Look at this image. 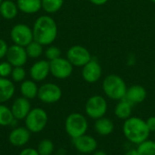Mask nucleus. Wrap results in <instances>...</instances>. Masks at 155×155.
Listing matches in <instances>:
<instances>
[{"label": "nucleus", "instance_id": "obj_15", "mask_svg": "<svg viewBox=\"0 0 155 155\" xmlns=\"http://www.w3.org/2000/svg\"><path fill=\"white\" fill-rule=\"evenodd\" d=\"M11 111L15 120H25L31 111V104L28 99L23 96L18 97L12 104Z\"/></svg>", "mask_w": 155, "mask_h": 155}, {"label": "nucleus", "instance_id": "obj_5", "mask_svg": "<svg viewBox=\"0 0 155 155\" xmlns=\"http://www.w3.org/2000/svg\"><path fill=\"white\" fill-rule=\"evenodd\" d=\"M48 122L47 113L42 108L32 109L25 118V127L34 134L42 132Z\"/></svg>", "mask_w": 155, "mask_h": 155}, {"label": "nucleus", "instance_id": "obj_33", "mask_svg": "<svg viewBox=\"0 0 155 155\" xmlns=\"http://www.w3.org/2000/svg\"><path fill=\"white\" fill-rule=\"evenodd\" d=\"M146 124L151 133H155V116H150L146 120Z\"/></svg>", "mask_w": 155, "mask_h": 155}, {"label": "nucleus", "instance_id": "obj_25", "mask_svg": "<svg viewBox=\"0 0 155 155\" xmlns=\"http://www.w3.org/2000/svg\"><path fill=\"white\" fill-rule=\"evenodd\" d=\"M64 5V0H42V8L48 14L59 11Z\"/></svg>", "mask_w": 155, "mask_h": 155}, {"label": "nucleus", "instance_id": "obj_9", "mask_svg": "<svg viewBox=\"0 0 155 155\" xmlns=\"http://www.w3.org/2000/svg\"><path fill=\"white\" fill-rule=\"evenodd\" d=\"M37 97L45 104H54L62 98V90L55 84L46 83L38 88Z\"/></svg>", "mask_w": 155, "mask_h": 155}, {"label": "nucleus", "instance_id": "obj_21", "mask_svg": "<svg viewBox=\"0 0 155 155\" xmlns=\"http://www.w3.org/2000/svg\"><path fill=\"white\" fill-rule=\"evenodd\" d=\"M18 9L28 15L35 14L42 9V0H17Z\"/></svg>", "mask_w": 155, "mask_h": 155}, {"label": "nucleus", "instance_id": "obj_3", "mask_svg": "<svg viewBox=\"0 0 155 155\" xmlns=\"http://www.w3.org/2000/svg\"><path fill=\"white\" fill-rule=\"evenodd\" d=\"M103 92L106 97L114 101H120L124 99L127 86L124 80L118 74H108L102 84Z\"/></svg>", "mask_w": 155, "mask_h": 155}, {"label": "nucleus", "instance_id": "obj_18", "mask_svg": "<svg viewBox=\"0 0 155 155\" xmlns=\"http://www.w3.org/2000/svg\"><path fill=\"white\" fill-rule=\"evenodd\" d=\"M94 129L100 136H109L114 131V124L108 117H101L94 121Z\"/></svg>", "mask_w": 155, "mask_h": 155}, {"label": "nucleus", "instance_id": "obj_11", "mask_svg": "<svg viewBox=\"0 0 155 155\" xmlns=\"http://www.w3.org/2000/svg\"><path fill=\"white\" fill-rule=\"evenodd\" d=\"M73 145L79 153L85 155L92 154L98 148L96 139L86 134L73 139Z\"/></svg>", "mask_w": 155, "mask_h": 155}, {"label": "nucleus", "instance_id": "obj_39", "mask_svg": "<svg viewBox=\"0 0 155 155\" xmlns=\"http://www.w3.org/2000/svg\"><path fill=\"white\" fill-rule=\"evenodd\" d=\"M76 155H85V154H82V153H78V154H76Z\"/></svg>", "mask_w": 155, "mask_h": 155}, {"label": "nucleus", "instance_id": "obj_4", "mask_svg": "<svg viewBox=\"0 0 155 155\" xmlns=\"http://www.w3.org/2000/svg\"><path fill=\"white\" fill-rule=\"evenodd\" d=\"M89 127L87 118L80 113L70 114L64 122V129L69 137L75 139L87 133Z\"/></svg>", "mask_w": 155, "mask_h": 155}, {"label": "nucleus", "instance_id": "obj_38", "mask_svg": "<svg viewBox=\"0 0 155 155\" xmlns=\"http://www.w3.org/2000/svg\"><path fill=\"white\" fill-rule=\"evenodd\" d=\"M151 1H152L153 3H154V4H155V0H151Z\"/></svg>", "mask_w": 155, "mask_h": 155}, {"label": "nucleus", "instance_id": "obj_32", "mask_svg": "<svg viewBox=\"0 0 155 155\" xmlns=\"http://www.w3.org/2000/svg\"><path fill=\"white\" fill-rule=\"evenodd\" d=\"M8 50V46L5 40L0 38V59L6 56V53Z\"/></svg>", "mask_w": 155, "mask_h": 155}, {"label": "nucleus", "instance_id": "obj_22", "mask_svg": "<svg viewBox=\"0 0 155 155\" xmlns=\"http://www.w3.org/2000/svg\"><path fill=\"white\" fill-rule=\"evenodd\" d=\"M18 10L16 3L11 0H3L0 5V15L3 18L7 20L14 19L18 14Z\"/></svg>", "mask_w": 155, "mask_h": 155}, {"label": "nucleus", "instance_id": "obj_19", "mask_svg": "<svg viewBox=\"0 0 155 155\" xmlns=\"http://www.w3.org/2000/svg\"><path fill=\"white\" fill-rule=\"evenodd\" d=\"M15 87L12 80L0 77V104L9 101L15 94Z\"/></svg>", "mask_w": 155, "mask_h": 155}, {"label": "nucleus", "instance_id": "obj_20", "mask_svg": "<svg viewBox=\"0 0 155 155\" xmlns=\"http://www.w3.org/2000/svg\"><path fill=\"white\" fill-rule=\"evenodd\" d=\"M134 104L127 101L126 99H122L118 101L114 107V114L118 119L125 121L132 116Z\"/></svg>", "mask_w": 155, "mask_h": 155}, {"label": "nucleus", "instance_id": "obj_28", "mask_svg": "<svg viewBox=\"0 0 155 155\" xmlns=\"http://www.w3.org/2000/svg\"><path fill=\"white\" fill-rule=\"evenodd\" d=\"M136 149L140 155H155V141L148 139L137 145Z\"/></svg>", "mask_w": 155, "mask_h": 155}, {"label": "nucleus", "instance_id": "obj_17", "mask_svg": "<svg viewBox=\"0 0 155 155\" xmlns=\"http://www.w3.org/2000/svg\"><path fill=\"white\" fill-rule=\"evenodd\" d=\"M147 97L146 89L139 84H134L127 88L124 99L132 103L134 105L143 103Z\"/></svg>", "mask_w": 155, "mask_h": 155}, {"label": "nucleus", "instance_id": "obj_31", "mask_svg": "<svg viewBox=\"0 0 155 155\" xmlns=\"http://www.w3.org/2000/svg\"><path fill=\"white\" fill-rule=\"evenodd\" d=\"M14 66L7 61L0 63V77L7 78L11 75Z\"/></svg>", "mask_w": 155, "mask_h": 155}, {"label": "nucleus", "instance_id": "obj_8", "mask_svg": "<svg viewBox=\"0 0 155 155\" xmlns=\"http://www.w3.org/2000/svg\"><path fill=\"white\" fill-rule=\"evenodd\" d=\"M66 58L73 64V66L83 67L92 59V55L88 49L82 45H76L71 46L67 50Z\"/></svg>", "mask_w": 155, "mask_h": 155}, {"label": "nucleus", "instance_id": "obj_43", "mask_svg": "<svg viewBox=\"0 0 155 155\" xmlns=\"http://www.w3.org/2000/svg\"><path fill=\"white\" fill-rule=\"evenodd\" d=\"M154 72H155V66H154Z\"/></svg>", "mask_w": 155, "mask_h": 155}, {"label": "nucleus", "instance_id": "obj_14", "mask_svg": "<svg viewBox=\"0 0 155 155\" xmlns=\"http://www.w3.org/2000/svg\"><path fill=\"white\" fill-rule=\"evenodd\" d=\"M50 74V62L48 60H39L30 68V76L35 82H42Z\"/></svg>", "mask_w": 155, "mask_h": 155}, {"label": "nucleus", "instance_id": "obj_1", "mask_svg": "<svg viewBox=\"0 0 155 155\" xmlns=\"http://www.w3.org/2000/svg\"><path fill=\"white\" fill-rule=\"evenodd\" d=\"M34 40L44 45H49L57 37V25L54 19L49 15L39 16L32 28Z\"/></svg>", "mask_w": 155, "mask_h": 155}, {"label": "nucleus", "instance_id": "obj_37", "mask_svg": "<svg viewBox=\"0 0 155 155\" xmlns=\"http://www.w3.org/2000/svg\"><path fill=\"white\" fill-rule=\"evenodd\" d=\"M92 155H108L107 154V153H105L104 151H103V150H96V151H94Z\"/></svg>", "mask_w": 155, "mask_h": 155}, {"label": "nucleus", "instance_id": "obj_36", "mask_svg": "<svg viewBox=\"0 0 155 155\" xmlns=\"http://www.w3.org/2000/svg\"><path fill=\"white\" fill-rule=\"evenodd\" d=\"M124 155H140V153L137 151V149H131V150L127 151Z\"/></svg>", "mask_w": 155, "mask_h": 155}, {"label": "nucleus", "instance_id": "obj_40", "mask_svg": "<svg viewBox=\"0 0 155 155\" xmlns=\"http://www.w3.org/2000/svg\"><path fill=\"white\" fill-rule=\"evenodd\" d=\"M3 2V0H0V5H1V3Z\"/></svg>", "mask_w": 155, "mask_h": 155}, {"label": "nucleus", "instance_id": "obj_6", "mask_svg": "<svg viewBox=\"0 0 155 155\" xmlns=\"http://www.w3.org/2000/svg\"><path fill=\"white\" fill-rule=\"evenodd\" d=\"M107 110H108V104L106 99L99 94H94L89 97L84 106V111L86 115L94 121L101 117L105 116Z\"/></svg>", "mask_w": 155, "mask_h": 155}, {"label": "nucleus", "instance_id": "obj_12", "mask_svg": "<svg viewBox=\"0 0 155 155\" xmlns=\"http://www.w3.org/2000/svg\"><path fill=\"white\" fill-rule=\"evenodd\" d=\"M82 68V77L86 83L94 84L101 79L103 74V69L97 60L92 58Z\"/></svg>", "mask_w": 155, "mask_h": 155}, {"label": "nucleus", "instance_id": "obj_13", "mask_svg": "<svg viewBox=\"0 0 155 155\" xmlns=\"http://www.w3.org/2000/svg\"><path fill=\"white\" fill-rule=\"evenodd\" d=\"M6 59L14 67L15 66H24L28 59L25 48L17 45H13L8 47L6 53Z\"/></svg>", "mask_w": 155, "mask_h": 155}, {"label": "nucleus", "instance_id": "obj_30", "mask_svg": "<svg viewBox=\"0 0 155 155\" xmlns=\"http://www.w3.org/2000/svg\"><path fill=\"white\" fill-rule=\"evenodd\" d=\"M45 54L46 59L50 62V61H53L54 59H57V58L61 57V50L57 46L51 45L45 50Z\"/></svg>", "mask_w": 155, "mask_h": 155}, {"label": "nucleus", "instance_id": "obj_41", "mask_svg": "<svg viewBox=\"0 0 155 155\" xmlns=\"http://www.w3.org/2000/svg\"><path fill=\"white\" fill-rule=\"evenodd\" d=\"M154 141H155V133H154Z\"/></svg>", "mask_w": 155, "mask_h": 155}, {"label": "nucleus", "instance_id": "obj_34", "mask_svg": "<svg viewBox=\"0 0 155 155\" xmlns=\"http://www.w3.org/2000/svg\"><path fill=\"white\" fill-rule=\"evenodd\" d=\"M19 155H39L36 149L34 148H25L20 152Z\"/></svg>", "mask_w": 155, "mask_h": 155}, {"label": "nucleus", "instance_id": "obj_10", "mask_svg": "<svg viewBox=\"0 0 155 155\" xmlns=\"http://www.w3.org/2000/svg\"><path fill=\"white\" fill-rule=\"evenodd\" d=\"M73 71L74 66L67 58L59 57L50 61V74L57 79H66L70 77Z\"/></svg>", "mask_w": 155, "mask_h": 155}, {"label": "nucleus", "instance_id": "obj_23", "mask_svg": "<svg viewBox=\"0 0 155 155\" xmlns=\"http://www.w3.org/2000/svg\"><path fill=\"white\" fill-rule=\"evenodd\" d=\"M38 86L34 80H25L21 83L20 93L23 97L31 100L37 97L38 94Z\"/></svg>", "mask_w": 155, "mask_h": 155}, {"label": "nucleus", "instance_id": "obj_2", "mask_svg": "<svg viewBox=\"0 0 155 155\" xmlns=\"http://www.w3.org/2000/svg\"><path fill=\"white\" fill-rule=\"evenodd\" d=\"M123 134L130 143L139 145L149 139L151 132L145 120L137 116H131L124 122Z\"/></svg>", "mask_w": 155, "mask_h": 155}, {"label": "nucleus", "instance_id": "obj_24", "mask_svg": "<svg viewBox=\"0 0 155 155\" xmlns=\"http://www.w3.org/2000/svg\"><path fill=\"white\" fill-rule=\"evenodd\" d=\"M15 120L11 108H8L4 104H0V126L10 125Z\"/></svg>", "mask_w": 155, "mask_h": 155}, {"label": "nucleus", "instance_id": "obj_29", "mask_svg": "<svg viewBox=\"0 0 155 155\" xmlns=\"http://www.w3.org/2000/svg\"><path fill=\"white\" fill-rule=\"evenodd\" d=\"M10 76L12 78V81L15 83H22L25 79L26 73L23 66H15L13 68V71Z\"/></svg>", "mask_w": 155, "mask_h": 155}, {"label": "nucleus", "instance_id": "obj_27", "mask_svg": "<svg viewBox=\"0 0 155 155\" xmlns=\"http://www.w3.org/2000/svg\"><path fill=\"white\" fill-rule=\"evenodd\" d=\"M36 150L39 155H52L54 151V144L51 140L44 139L38 143Z\"/></svg>", "mask_w": 155, "mask_h": 155}, {"label": "nucleus", "instance_id": "obj_16", "mask_svg": "<svg viewBox=\"0 0 155 155\" xmlns=\"http://www.w3.org/2000/svg\"><path fill=\"white\" fill-rule=\"evenodd\" d=\"M30 135L31 133L25 127H16L10 132L8 140L12 145L15 147H21L29 142Z\"/></svg>", "mask_w": 155, "mask_h": 155}, {"label": "nucleus", "instance_id": "obj_35", "mask_svg": "<svg viewBox=\"0 0 155 155\" xmlns=\"http://www.w3.org/2000/svg\"><path fill=\"white\" fill-rule=\"evenodd\" d=\"M89 1L95 5H104L108 2V0H89Z\"/></svg>", "mask_w": 155, "mask_h": 155}, {"label": "nucleus", "instance_id": "obj_42", "mask_svg": "<svg viewBox=\"0 0 155 155\" xmlns=\"http://www.w3.org/2000/svg\"><path fill=\"white\" fill-rule=\"evenodd\" d=\"M52 155H59V154H52Z\"/></svg>", "mask_w": 155, "mask_h": 155}, {"label": "nucleus", "instance_id": "obj_26", "mask_svg": "<svg viewBox=\"0 0 155 155\" xmlns=\"http://www.w3.org/2000/svg\"><path fill=\"white\" fill-rule=\"evenodd\" d=\"M25 48V51H26L28 57L33 58V59L40 57L43 54V45L35 40L32 41Z\"/></svg>", "mask_w": 155, "mask_h": 155}, {"label": "nucleus", "instance_id": "obj_7", "mask_svg": "<svg viewBox=\"0 0 155 155\" xmlns=\"http://www.w3.org/2000/svg\"><path fill=\"white\" fill-rule=\"evenodd\" d=\"M10 37L15 45L25 47L34 41L33 30L25 24H17L14 25L10 31Z\"/></svg>", "mask_w": 155, "mask_h": 155}]
</instances>
